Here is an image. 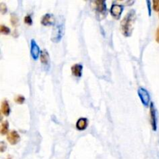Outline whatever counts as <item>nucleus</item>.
Returning a JSON list of instances; mask_svg holds the SVG:
<instances>
[{
    "label": "nucleus",
    "mask_w": 159,
    "mask_h": 159,
    "mask_svg": "<svg viewBox=\"0 0 159 159\" xmlns=\"http://www.w3.org/2000/svg\"><path fill=\"white\" fill-rule=\"evenodd\" d=\"M88 126V120L86 118H79L76 123V128L79 130H84Z\"/></svg>",
    "instance_id": "12"
},
{
    "label": "nucleus",
    "mask_w": 159,
    "mask_h": 159,
    "mask_svg": "<svg viewBox=\"0 0 159 159\" xmlns=\"http://www.w3.org/2000/svg\"><path fill=\"white\" fill-rule=\"evenodd\" d=\"M40 53V48H39V46L37 45V43H36V41L34 40H31V41H30L31 57H33V59H34V60H37Z\"/></svg>",
    "instance_id": "8"
},
{
    "label": "nucleus",
    "mask_w": 159,
    "mask_h": 159,
    "mask_svg": "<svg viewBox=\"0 0 159 159\" xmlns=\"http://www.w3.org/2000/svg\"><path fill=\"white\" fill-rule=\"evenodd\" d=\"M1 112L5 116H9L10 113V107L7 100H3L1 105Z\"/></svg>",
    "instance_id": "13"
},
{
    "label": "nucleus",
    "mask_w": 159,
    "mask_h": 159,
    "mask_svg": "<svg viewBox=\"0 0 159 159\" xmlns=\"http://www.w3.org/2000/svg\"><path fill=\"white\" fill-rule=\"evenodd\" d=\"M40 61L46 69H48L50 68V57L46 49H43L40 52Z\"/></svg>",
    "instance_id": "9"
},
{
    "label": "nucleus",
    "mask_w": 159,
    "mask_h": 159,
    "mask_svg": "<svg viewBox=\"0 0 159 159\" xmlns=\"http://www.w3.org/2000/svg\"><path fill=\"white\" fill-rule=\"evenodd\" d=\"M123 10H124V6L119 4H113L110 8V12L111 15L114 17L115 19H119L122 14Z\"/></svg>",
    "instance_id": "6"
},
{
    "label": "nucleus",
    "mask_w": 159,
    "mask_h": 159,
    "mask_svg": "<svg viewBox=\"0 0 159 159\" xmlns=\"http://www.w3.org/2000/svg\"><path fill=\"white\" fill-rule=\"evenodd\" d=\"M0 31L3 34H9L10 33V29L8 26H4V25H1L0 26Z\"/></svg>",
    "instance_id": "15"
},
{
    "label": "nucleus",
    "mask_w": 159,
    "mask_h": 159,
    "mask_svg": "<svg viewBox=\"0 0 159 159\" xmlns=\"http://www.w3.org/2000/svg\"><path fill=\"white\" fill-rule=\"evenodd\" d=\"M146 2H147V5H148V15L151 16V15H152V8H151V2L148 0V1Z\"/></svg>",
    "instance_id": "21"
},
{
    "label": "nucleus",
    "mask_w": 159,
    "mask_h": 159,
    "mask_svg": "<svg viewBox=\"0 0 159 159\" xmlns=\"http://www.w3.org/2000/svg\"><path fill=\"white\" fill-rule=\"evenodd\" d=\"M40 23L43 26H50V25H55V18L54 15L51 13H46L43 16L40 20Z\"/></svg>",
    "instance_id": "7"
},
{
    "label": "nucleus",
    "mask_w": 159,
    "mask_h": 159,
    "mask_svg": "<svg viewBox=\"0 0 159 159\" xmlns=\"http://www.w3.org/2000/svg\"><path fill=\"white\" fill-rule=\"evenodd\" d=\"M24 23H26V24H28V25L32 24L33 20H32V18H31L30 16L27 15L26 16L24 17Z\"/></svg>",
    "instance_id": "18"
},
{
    "label": "nucleus",
    "mask_w": 159,
    "mask_h": 159,
    "mask_svg": "<svg viewBox=\"0 0 159 159\" xmlns=\"http://www.w3.org/2000/svg\"><path fill=\"white\" fill-rule=\"evenodd\" d=\"M138 93L143 105L145 106V107H148L149 102H150L151 100V97L148 90L145 89L144 88H142V87H140L138 90Z\"/></svg>",
    "instance_id": "4"
},
{
    "label": "nucleus",
    "mask_w": 159,
    "mask_h": 159,
    "mask_svg": "<svg viewBox=\"0 0 159 159\" xmlns=\"http://www.w3.org/2000/svg\"><path fill=\"white\" fill-rule=\"evenodd\" d=\"M0 11L2 14H4L5 12H6L7 11V7H6V5L5 3L1 2L0 3Z\"/></svg>",
    "instance_id": "20"
},
{
    "label": "nucleus",
    "mask_w": 159,
    "mask_h": 159,
    "mask_svg": "<svg viewBox=\"0 0 159 159\" xmlns=\"http://www.w3.org/2000/svg\"><path fill=\"white\" fill-rule=\"evenodd\" d=\"M156 41L159 43V27L157 30V32H156Z\"/></svg>",
    "instance_id": "23"
},
{
    "label": "nucleus",
    "mask_w": 159,
    "mask_h": 159,
    "mask_svg": "<svg viewBox=\"0 0 159 159\" xmlns=\"http://www.w3.org/2000/svg\"><path fill=\"white\" fill-rule=\"evenodd\" d=\"M152 4H153V9L155 11L158 12L159 11V0H154L152 2Z\"/></svg>",
    "instance_id": "19"
},
{
    "label": "nucleus",
    "mask_w": 159,
    "mask_h": 159,
    "mask_svg": "<svg viewBox=\"0 0 159 159\" xmlns=\"http://www.w3.org/2000/svg\"><path fill=\"white\" fill-rule=\"evenodd\" d=\"M8 130H9V122L7 120H5L3 122H2L1 130H0V132H1L2 134H6L8 133Z\"/></svg>",
    "instance_id": "14"
},
{
    "label": "nucleus",
    "mask_w": 159,
    "mask_h": 159,
    "mask_svg": "<svg viewBox=\"0 0 159 159\" xmlns=\"http://www.w3.org/2000/svg\"><path fill=\"white\" fill-rule=\"evenodd\" d=\"M19 19L17 17V16L16 14H11V23H12L13 26H16L18 24Z\"/></svg>",
    "instance_id": "16"
},
{
    "label": "nucleus",
    "mask_w": 159,
    "mask_h": 159,
    "mask_svg": "<svg viewBox=\"0 0 159 159\" xmlns=\"http://www.w3.org/2000/svg\"><path fill=\"white\" fill-rule=\"evenodd\" d=\"M7 159H12V158H11V157H8Z\"/></svg>",
    "instance_id": "24"
},
{
    "label": "nucleus",
    "mask_w": 159,
    "mask_h": 159,
    "mask_svg": "<svg viewBox=\"0 0 159 159\" xmlns=\"http://www.w3.org/2000/svg\"><path fill=\"white\" fill-rule=\"evenodd\" d=\"M6 148V145L5 144V143L3 142V141H2V142L0 143V151H1V152H4Z\"/></svg>",
    "instance_id": "22"
},
{
    "label": "nucleus",
    "mask_w": 159,
    "mask_h": 159,
    "mask_svg": "<svg viewBox=\"0 0 159 159\" xmlns=\"http://www.w3.org/2000/svg\"><path fill=\"white\" fill-rule=\"evenodd\" d=\"M7 141L12 145H15L20 141V135L16 130H12L7 134Z\"/></svg>",
    "instance_id": "10"
},
{
    "label": "nucleus",
    "mask_w": 159,
    "mask_h": 159,
    "mask_svg": "<svg viewBox=\"0 0 159 159\" xmlns=\"http://www.w3.org/2000/svg\"><path fill=\"white\" fill-rule=\"evenodd\" d=\"M135 19H136V12L135 10L131 9L127 12V15L121 21V30L125 37H130L131 35Z\"/></svg>",
    "instance_id": "1"
},
{
    "label": "nucleus",
    "mask_w": 159,
    "mask_h": 159,
    "mask_svg": "<svg viewBox=\"0 0 159 159\" xmlns=\"http://www.w3.org/2000/svg\"><path fill=\"white\" fill-rule=\"evenodd\" d=\"M95 10L99 20H102L107 16V4L105 1L94 2Z\"/></svg>",
    "instance_id": "3"
},
{
    "label": "nucleus",
    "mask_w": 159,
    "mask_h": 159,
    "mask_svg": "<svg viewBox=\"0 0 159 159\" xmlns=\"http://www.w3.org/2000/svg\"><path fill=\"white\" fill-rule=\"evenodd\" d=\"M71 73L75 77H81L82 74V65L81 64H75L71 67Z\"/></svg>",
    "instance_id": "11"
},
{
    "label": "nucleus",
    "mask_w": 159,
    "mask_h": 159,
    "mask_svg": "<svg viewBox=\"0 0 159 159\" xmlns=\"http://www.w3.org/2000/svg\"><path fill=\"white\" fill-rule=\"evenodd\" d=\"M150 120L151 124H152V129L154 131L157 130V115L156 110H155V105L153 102H151L150 104Z\"/></svg>",
    "instance_id": "5"
},
{
    "label": "nucleus",
    "mask_w": 159,
    "mask_h": 159,
    "mask_svg": "<svg viewBox=\"0 0 159 159\" xmlns=\"http://www.w3.org/2000/svg\"><path fill=\"white\" fill-rule=\"evenodd\" d=\"M14 100H15V102H16V103L23 104L25 101V98L23 97V96H20V95H19V96H16L15 99H14Z\"/></svg>",
    "instance_id": "17"
},
{
    "label": "nucleus",
    "mask_w": 159,
    "mask_h": 159,
    "mask_svg": "<svg viewBox=\"0 0 159 159\" xmlns=\"http://www.w3.org/2000/svg\"><path fill=\"white\" fill-rule=\"evenodd\" d=\"M64 34V25L62 23H57L54 25L51 34V40L54 43H57L61 40Z\"/></svg>",
    "instance_id": "2"
}]
</instances>
